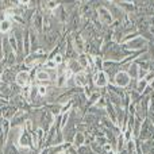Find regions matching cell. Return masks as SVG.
Here are the masks:
<instances>
[{
    "instance_id": "obj_20",
    "label": "cell",
    "mask_w": 154,
    "mask_h": 154,
    "mask_svg": "<svg viewBox=\"0 0 154 154\" xmlns=\"http://www.w3.org/2000/svg\"><path fill=\"white\" fill-rule=\"evenodd\" d=\"M7 56H8V58H7V61H8V62H7L8 66H12V64L15 62V54H14L12 51H11V53H8Z\"/></svg>"
},
{
    "instance_id": "obj_2",
    "label": "cell",
    "mask_w": 154,
    "mask_h": 154,
    "mask_svg": "<svg viewBox=\"0 0 154 154\" xmlns=\"http://www.w3.org/2000/svg\"><path fill=\"white\" fill-rule=\"evenodd\" d=\"M99 14V22L103 24H111L112 23V14L109 12L107 8L104 7H100L97 11Z\"/></svg>"
},
{
    "instance_id": "obj_16",
    "label": "cell",
    "mask_w": 154,
    "mask_h": 154,
    "mask_svg": "<svg viewBox=\"0 0 154 154\" xmlns=\"http://www.w3.org/2000/svg\"><path fill=\"white\" fill-rule=\"evenodd\" d=\"M77 61L80 62V65L82 66V69H84V68H88V62H89V56L81 54V56L79 57V60H77Z\"/></svg>"
},
{
    "instance_id": "obj_9",
    "label": "cell",
    "mask_w": 154,
    "mask_h": 154,
    "mask_svg": "<svg viewBox=\"0 0 154 154\" xmlns=\"http://www.w3.org/2000/svg\"><path fill=\"white\" fill-rule=\"evenodd\" d=\"M24 119H26V114H24L23 111L18 112V114H15V116L12 118V123H11V126L15 127V126L20 125V123H24Z\"/></svg>"
},
{
    "instance_id": "obj_14",
    "label": "cell",
    "mask_w": 154,
    "mask_h": 154,
    "mask_svg": "<svg viewBox=\"0 0 154 154\" xmlns=\"http://www.w3.org/2000/svg\"><path fill=\"white\" fill-rule=\"evenodd\" d=\"M2 4L4 5L5 8H10V10H14V8L18 7L19 2H18V0H3Z\"/></svg>"
},
{
    "instance_id": "obj_25",
    "label": "cell",
    "mask_w": 154,
    "mask_h": 154,
    "mask_svg": "<svg viewBox=\"0 0 154 154\" xmlns=\"http://www.w3.org/2000/svg\"><path fill=\"white\" fill-rule=\"evenodd\" d=\"M120 5H122V7H125L126 8V10H127V11H130V12H131V11H133L134 10V7H133V4H127V3H122V4H120Z\"/></svg>"
},
{
    "instance_id": "obj_23",
    "label": "cell",
    "mask_w": 154,
    "mask_h": 154,
    "mask_svg": "<svg viewBox=\"0 0 154 154\" xmlns=\"http://www.w3.org/2000/svg\"><path fill=\"white\" fill-rule=\"evenodd\" d=\"M53 61L57 64V66H58V65H61L62 64V56H61V54H57L56 57H53Z\"/></svg>"
},
{
    "instance_id": "obj_29",
    "label": "cell",
    "mask_w": 154,
    "mask_h": 154,
    "mask_svg": "<svg viewBox=\"0 0 154 154\" xmlns=\"http://www.w3.org/2000/svg\"><path fill=\"white\" fill-rule=\"evenodd\" d=\"M0 84H2V75H0Z\"/></svg>"
},
{
    "instance_id": "obj_26",
    "label": "cell",
    "mask_w": 154,
    "mask_h": 154,
    "mask_svg": "<svg viewBox=\"0 0 154 154\" xmlns=\"http://www.w3.org/2000/svg\"><path fill=\"white\" fill-rule=\"evenodd\" d=\"M48 7L49 8H56L57 7V2H53V0H50V2L48 3Z\"/></svg>"
},
{
    "instance_id": "obj_17",
    "label": "cell",
    "mask_w": 154,
    "mask_h": 154,
    "mask_svg": "<svg viewBox=\"0 0 154 154\" xmlns=\"http://www.w3.org/2000/svg\"><path fill=\"white\" fill-rule=\"evenodd\" d=\"M34 27L37 30L42 29V16L41 15H35L34 16Z\"/></svg>"
},
{
    "instance_id": "obj_18",
    "label": "cell",
    "mask_w": 154,
    "mask_h": 154,
    "mask_svg": "<svg viewBox=\"0 0 154 154\" xmlns=\"http://www.w3.org/2000/svg\"><path fill=\"white\" fill-rule=\"evenodd\" d=\"M93 62H95V64H93L92 66H95L96 69H97V72H99V70H100L101 68H103V61H101V58H100V57L96 56L95 58H93Z\"/></svg>"
},
{
    "instance_id": "obj_15",
    "label": "cell",
    "mask_w": 154,
    "mask_h": 154,
    "mask_svg": "<svg viewBox=\"0 0 154 154\" xmlns=\"http://www.w3.org/2000/svg\"><path fill=\"white\" fill-rule=\"evenodd\" d=\"M76 50H79V51H84V49H85V46H84V41H82V38H81V35H77L76 37Z\"/></svg>"
},
{
    "instance_id": "obj_13",
    "label": "cell",
    "mask_w": 154,
    "mask_h": 154,
    "mask_svg": "<svg viewBox=\"0 0 154 154\" xmlns=\"http://www.w3.org/2000/svg\"><path fill=\"white\" fill-rule=\"evenodd\" d=\"M14 106L15 107H19V108H23L24 106H26V101H24V97H23V95H18V96H15L14 97Z\"/></svg>"
},
{
    "instance_id": "obj_27",
    "label": "cell",
    "mask_w": 154,
    "mask_h": 154,
    "mask_svg": "<svg viewBox=\"0 0 154 154\" xmlns=\"http://www.w3.org/2000/svg\"><path fill=\"white\" fill-rule=\"evenodd\" d=\"M18 2H19V4H24V5H26V4H29V3H30V0H18Z\"/></svg>"
},
{
    "instance_id": "obj_1",
    "label": "cell",
    "mask_w": 154,
    "mask_h": 154,
    "mask_svg": "<svg viewBox=\"0 0 154 154\" xmlns=\"http://www.w3.org/2000/svg\"><path fill=\"white\" fill-rule=\"evenodd\" d=\"M130 75H128L127 72H125V70H122V72H118L116 76H115V82H116L118 87L120 88H126L130 85Z\"/></svg>"
},
{
    "instance_id": "obj_28",
    "label": "cell",
    "mask_w": 154,
    "mask_h": 154,
    "mask_svg": "<svg viewBox=\"0 0 154 154\" xmlns=\"http://www.w3.org/2000/svg\"><path fill=\"white\" fill-rule=\"evenodd\" d=\"M2 56H3V50H2V45H0V58H2Z\"/></svg>"
},
{
    "instance_id": "obj_8",
    "label": "cell",
    "mask_w": 154,
    "mask_h": 154,
    "mask_svg": "<svg viewBox=\"0 0 154 154\" xmlns=\"http://www.w3.org/2000/svg\"><path fill=\"white\" fill-rule=\"evenodd\" d=\"M68 66H69L68 69H69L72 73H75V75L82 70V66L80 65V62L77 61V60H73V58H72V60H69V65H68Z\"/></svg>"
},
{
    "instance_id": "obj_3",
    "label": "cell",
    "mask_w": 154,
    "mask_h": 154,
    "mask_svg": "<svg viewBox=\"0 0 154 154\" xmlns=\"http://www.w3.org/2000/svg\"><path fill=\"white\" fill-rule=\"evenodd\" d=\"M93 80H95V85H96V87L103 88V87H107V85H108V77H107V73L103 72V70L96 72Z\"/></svg>"
},
{
    "instance_id": "obj_24",
    "label": "cell",
    "mask_w": 154,
    "mask_h": 154,
    "mask_svg": "<svg viewBox=\"0 0 154 154\" xmlns=\"http://www.w3.org/2000/svg\"><path fill=\"white\" fill-rule=\"evenodd\" d=\"M4 153H5V154H16L18 152H16V150L14 149V146H11V145H10V146H8L7 149H5V152H4Z\"/></svg>"
},
{
    "instance_id": "obj_19",
    "label": "cell",
    "mask_w": 154,
    "mask_h": 154,
    "mask_svg": "<svg viewBox=\"0 0 154 154\" xmlns=\"http://www.w3.org/2000/svg\"><path fill=\"white\" fill-rule=\"evenodd\" d=\"M146 85H147V81L145 79H142V80H139L138 87H137V88H138L139 92H142V91H145V87H146Z\"/></svg>"
},
{
    "instance_id": "obj_11",
    "label": "cell",
    "mask_w": 154,
    "mask_h": 154,
    "mask_svg": "<svg viewBox=\"0 0 154 154\" xmlns=\"http://www.w3.org/2000/svg\"><path fill=\"white\" fill-rule=\"evenodd\" d=\"M35 76H37V80H39V81H49L51 79L48 70H38Z\"/></svg>"
},
{
    "instance_id": "obj_22",
    "label": "cell",
    "mask_w": 154,
    "mask_h": 154,
    "mask_svg": "<svg viewBox=\"0 0 154 154\" xmlns=\"http://www.w3.org/2000/svg\"><path fill=\"white\" fill-rule=\"evenodd\" d=\"M45 66L49 68V69H56V68H57V64L53 61V60H50V61H48V62L45 64Z\"/></svg>"
},
{
    "instance_id": "obj_12",
    "label": "cell",
    "mask_w": 154,
    "mask_h": 154,
    "mask_svg": "<svg viewBox=\"0 0 154 154\" xmlns=\"http://www.w3.org/2000/svg\"><path fill=\"white\" fill-rule=\"evenodd\" d=\"M85 143V135L82 133H76L75 135V145L77 147H81Z\"/></svg>"
},
{
    "instance_id": "obj_5",
    "label": "cell",
    "mask_w": 154,
    "mask_h": 154,
    "mask_svg": "<svg viewBox=\"0 0 154 154\" xmlns=\"http://www.w3.org/2000/svg\"><path fill=\"white\" fill-rule=\"evenodd\" d=\"M18 145L22 147L32 146V137H30L29 133H26V131L23 130V133L20 134V137H19V139H18Z\"/></svg>"
},
{
    "instance_id": "obj_7",
    "label": "cell",
    "mask_w": 154,
    "mask_h": 154,
    "mask_svg": "<svg viewBox=\"0 0 154 154\" xmlns=\"http://www.w3.org/2000/svg\"><path fill=\"white\" fill-rule=\"evenodd\" d=\"M73 79H75V84L77 87H85V85L88 84V76H87V73H84L82 70L76 73Z\"/></svg>"
},
{
    "instance_id": "obj_21",
    "label": "cell",
    "mask_w": 154,
    "mask_h": 154,
    "mask_svg": "<svg viewBox=\"0 0 154 154\" xmlns=\"http://www.w3.org/2000/svg\"><path fill=\"white\" fill-rule=\"evenodd\" d=\"M37 89H38V95H39V96H45L46 93H48V88L43 87V85H42V87H38Z\"/></svg>"
},
{
    "instance_id": "obj_6",
    "label": "cell",
    "mask_w": 154,
    "mask_h": 154,
    "mask_svg": "<svg viewBox=\"0 0 154 154\" xmlns=\"http://www.w3.org/2000/svg\"><path fill=\"white\" fill-rule=\"evenodd\" d=\"M30 81V75L27 72H19L18 75L15 76V82L19 85V87H26Z\"/></svg>"
},
{
    "instance_id": "obj_4",
    "label": "cell",
    "mask_w": 154,
    "mask_h": 154,
    "mask_svg": "<svg viewBox=\"0 0 154 154\" xmlns=\"http://www.w3.org/2000/svg\"><path fill=\"white\" fill-rule=\"evenodd\" d=\"M147 45V42H146V39H143V38H141V37H135V38H133V39L130 41V42L126 45V48H130V49H142L143 46H146Z\"/></svg>"
},
{
    "instance_id": "obj_10",
    "label": "cell",
    "mask_w": 154,
    "mask_h": 154,
    "mask_svg": "<svg viewBox=\"0 0 154 154\" xmlns=\"http://www.w3.org/2000/svg\"><path fill=\"white\" fill-rule=\"evenodd\" d=\"M11 29H12V23L10 20L4 19V20L0 22V32H8Z\"/></svg>"
}]
</instances>
